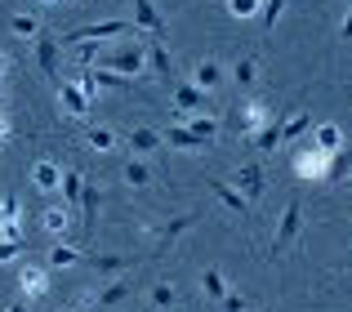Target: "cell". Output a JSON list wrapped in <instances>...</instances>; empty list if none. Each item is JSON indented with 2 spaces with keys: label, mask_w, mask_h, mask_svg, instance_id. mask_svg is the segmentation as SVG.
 <instances>
[{
  "label": "cell",
  "mask_w": 352,
  "mask_h": 312,
  "mask_svg": "<svg viewBox=\"0 0 352 312\" xmlns=\"http://www.w3.org/2000/svg\"><path fill=\"white\" fill-rule=\"evenodd\" d=\"M103 71H112V76H120V80H138V76H147V54H143V41L116 45V49L103 58Z\"/></svg>",
  "instance_id": "obj_1"
},
{
  "label": "cell",
  "mask_w": 352,
  "mask_h": 312,
  "mask_svg": "<svg viewBox=\"0 0 352 312\" xmlns=\"http://www.w3.org/2000/svg\"><path fill=\"white\" fill-rule=\"evenodd\" d=\"M236 130H241V139H254L258 130H267V121H272V112H267L263 103H258V98H245V103L236 107Z\"/></svg>",
  "instance_id": "obj_2"
},
{
  "label": "cell",
  "mask_w": 352,
  "mask_h": 312,
  "mask_svg": "<svg viewBox=\"0 0 352 312\" xmlns=\"http://www.w3.org/2000/svg\"><path fill=\"white\" fill-rule=\"evenodd\" d=\"M138 27L134 23H120V18H107V23H89V27H76V32H67L63 41H107V36H134Z\"/></svg>",
  "instance_id": "obj_3"
},
{
  "label": "cell",
  "mask_w": 352,
  "mask_h": 312,
  "mask_svg": "<svg viewBox=\"0 0 352 312\" xmlns=\"http://www.w3.org/2000/svg\"><path fill=\"white\" fill-rule=\"evenodd\" d=\"M192 223H197V210H188V214H174V219H170L165 227H147V232L156 236V254H170V245L179 241V236L188 232Z\"/></svg>",
  "instance_id": "obj_4"
},
{
  "label": "cell",
  "mask_w": 352,
  "mask_h": 312,
  "mask_svg": "<svg viewBox=\"0 0 352 312\" xmlns=\"http://www.w3.org/2000/svg\"><path fill=\"white\" fill-rule=\"evenodd\" d=\"M263 179H267V174H263V165H258V161H245V165H241V170H236L232 188H236L241 197L250 201V205H254V201L263 197Z\"/></svg>",
  "instance_id": "obj_5"
},
{
  "label": "cell",
  "mask_w": 352,
  "mask_h": 312,
  "mask_svg": "<svg viewBox=\"0 0 352 312\" xmlns=\"http://www.w3.org/2000/svg\"><path fill=\"white\" fill-rule=\"evenodd\" d=\"M299 219H303V205H299V197L285 205V214H281V223H276V236H272V254H285V245L299 236Z\"/></svg>",
  "instance_id": "obj_6"
},
{
  "label": "cell",
  "mask_w": 352,
  "mask_h": 312,
  "mask_svg": "<svg viewBox=\"0 0 352 312\" xmlns=\"http://www.w3.org/2000/svg\"><path fill=\"white\" fill-rule=\"evenodd\" d=\"M294 174H299L303 183H308V179H326V174H330V152L303 148L299 156H294Z\"/></svg>",
  "instance_id": "obj_7"
},
{
  "label": "cell",
  "mask_w": 352,
  "mask_h": 312,
  "mask_svg": "<svg viewBox=\"0 0 352 312\" xmlns=\"http://www.w3.org/2000/svg\"><path fill=\"white\" fill-rule=\"evenodd\" d=\"M174 103H179V116H197V112L219 116L214 107H210V94H206V89H197V85H179V89H174Z\"/></svg>",
  "instance_id": "obj_8"
},
{
  "label": "cell",
  "mask_w": 352,
  "mask_h": 312,
  "mask_svg": "<svg viewBox=\"0 0 352 312\" xmlns=\"http://www.w3.org/2000/svg\"><path fill=\"white\" fill-rule=\"evenodd\" d=\"M32 49H36V63H41L45 76H50L54 85H63V76H58V41H50V36H36Z\"/></svg>",
  "instance_id": "obj_9"
},
{
  "label": "cell",
  "mask_w": 352,
  "mask_h": 312,
  "mask_svg": "<svg viewBox=\"0 0 352 312\" xmlns=\"http://www.w3.org/2000/svg\"><path fill=\"white\" fill-rule=\"evenodd\" d=\"M58 107H63V116H76V121H85V116H89V98L80 94L72 80H63V85H58Z\"/></svg>",
  "instance_id": "obj_10"
},
{
  "label": "cell",
  "mask_w": 352,
  "mask_h": 312,
  "mask_svg": "<svg viewBox=\"0 0 352 312\" xmlns=\"http://www.w3.org/2000/svg\"><path fill=\"white\" fill-rule=\"evenodd\" d=\"M143 54L152 58V71H156V76H174V58H170V49H165L161 36H143Z\"/></svg>",
  "instance_id": "obj_11"
},
{
  "label": "cell",
  "mask_w": 352,
  "mask_h": 312,
  "mask_svg": "<svg viewBox=\"0 0 352 312\" xmlns=\"http://www.w3.org/2000/svg\"><path fill=\"white\" fill-rule=\"evenodd\" d=\"M18 286H23V299H45L50 295V272L45 268H23L18 272Z\"/></svg>",
  "instance_id": "obj_12"
},
{
  "label": "cell",
  "mask_w": 352,
  "mask_h": 312,
  "mask_svg": "<svg viewBox=\"0 0 352 312\" xmlns=\"http://www.w3.org/2000/svg\"><path fill=\"white\" fill-rule=\"evenodd\" d=\"M134 27L143 36H161L165 32V23H161V14H156L152 0H134Z\"/></svg>",
  "instance_id": "obj_13"
},
{
  "label": "cell",
  "mask_w": 352,
  "mask_h": 312,
  "mask_svg": "<svg viewBox=\"0 0 352 312\" xmlns=\"http://www.w3.org/2000/svg\"><path fill=\"white\" fill-rule=\"evenodd\" d=\"M161 143H170V148H183V152H206L210 143H201L197 134L188 130V125H170V130L161 134Z\"/></svg>",
  "instance_id": "obj_14"
},
{
  "label": "cell",
  "mask_w": 352,
  "mask_h": 312,
  "mask_svg": "<svg viewBox=\"0 0 352 312\" xmlns=\"http://www.w3.org/2000/svg\"><path fill=\"white\" fill-rule=\"evenodd\" d=\"M98 201H103V192L85 179V192H80V223H85V232H94V223H98Z\"/></svg>",
  "instance_id": "obj_15"
},
{
  "label": "cell",
  "mask_w": 352,
  "mask_h": 312,
  "mask_svg": "<svg viewBox=\"0 0 352 312\" xmlns=\"http://www.w3.org/2000/svg\"><path fill=\"white\" fill-rule=\"evenodd\" d=\"M152 148H161V130H152V125L129 130V152H134V156H147Z\"/></svg>",
  "instance_id": "obj_16"
},
{
  "label": "cell",
  "mask_w": 352,
  "mask_h": 312,
  "mask_svg": "<svg viewBox=\"0 0 352 312\" xmlns=\"http://www.w3.org/2000/svg\"><path fill=\"white\" fill-rule=\"evenodd\" d=\"M219 80H223V67H219L214 58L197 63V71H192V85H197V89H206V94H210V89H219Z\"/></svg>",
  "instance_id": "obj_17"
},
{
  "label": "cell",
  "mask_w": 352,
  "mask_h": 312,
  "mask_svg": "<svg viewBox=\"0 0 352 312\" xmlns=\"http://www.w3.org/2000/svg\"><path fill=\"white\" fill-rule=\"evenodd\" d=\"M174 116H179V112H174ZM179 125H188V130L192 134H197V139L201 143H210V139H214V134H219V116H179Z\"/></svg>",
  "instance_id": "obj_18"
},
{
  "label": "cell",
  "mask_w": 352,
  "mask_h": 312,
  "mask_svg": "<svg viewBox=\"0 0 352 312\" xmlns=\"http://www.w3.org/2000/svg\"><path fill=\"white\" fill-rule=\"evenodd\" d=\"M214 197H219V201H223V205H228V210H232V214H236V219H250V201H245V197H241V192L232 188V183H214Z\"/></svg>",
  "instance_id": "obj_19"
},
{
  "label": "cell",
  "mask_w": 352,
  "mask_h": 312,
  "mask_svg": "<svg viewBox=\"0 0 352 312\" xmlns=\"http://www.w3.org/2000/svg\"><path fill=\"white\" fill-rule=\"evenodd\" d=\"M45 232H54V236H67V227H72V205H50L45 210Z\"/></svg>",
  "instance_id": "obj_20"
},
{
  "label": "cell",
  "mask_w": 352,
  "mask_h": 312,
  "mask_svg": "<svg viewBox=\"0 0 352 312\" xmlns=\"http://www.w3.org/2000/svg\"><path fill=\"white\" fill-rule=\"evenodd\" d=\"M58 179H63V170H58L54 161H36V165H32V183H36L41 192H54V188H58Z\"/></svg>",
  "instance_id": "obj_21"
},
{
  "label": "cell",
  "mask_w": 352,
  "mask_h": 312,
  "mask_svg": "<svg viewBox=\"0 0 352 312\" xmlns=\"http://www.w3.org/2000/svg\"><path fill=\"white\" fill-rule=\"evenodd\" d=\"M312 148H321V152H330V156H335L339 148H344V130H339L335 121L317 125V143H312Z\"/></svg>",
  "instance_id": "obj_22"
},
{
  "label": "cell",
  "mask_w": 352,
  "mask_h": 312,
  "mask_svg": "<svg viewBox=\"0 0 352 312\" xmlns=\"http://www.w3.org/2000/svg\"><path fill=\"white\" fill-rule=\"evenodd\" d=\"M85 148L112 152V148H116V130H112V125H89V130H85Z\"/></svg>",
  "instance_id": "obj_23"
},
{
  "label": "cell",
  "mask_w": 352,
  "mask_h": 312,
  "mask_svg": "<svg viewBox=\"0 0 352 312\" xmlns=\"http://www.w3.org/2000/svg\"><path fill=\"white\" fill-rule=\"evenodd\" d=\"M308 125H312V116H308V112L281 116V143H294V139H303V134H308Z\"/></svg>",
  "instance_id": "obj_24"
},
{
  "label": "cell",
  "mask_w": 352,
  "mask_h": 312,
  "mask_svg": "<svg viewBox=\"0 0 352 312\" xmlns=\"http://www.w3.org/2000/svg\"><path fill=\"white\" fill-rule=\"evenodd\" d=\"M254 76H258V58H254V54H241L236 67H232V80H236L241 89H250V85H254Z\"/></svg>",
  "instance_id": "obj_25"
},
{
  "label": "cell",
  "mask_w": 352,
  "mask_h": 312,
  "mask_svg": "<svg viewBox=\"0 0 352 312\" xmlns=\"http://www.w3.org/2000/svg\"><path fill=\"white\" fill-rule=\"evenodd\" d=\"M58 188H63V201H67V205H76V201H80V192H85V174H76V170H63Z\"/></svg>",
  "instance_id": "obj_26"
},
{
  "label": "cell",
  "mask_w": 352,
  "mask_h": 312,
  "mask_svg": "<svg viewBox=\"0 0 352 312\" xmlns=\"http://www.w3.org/2000/svg\"><path fill=\"white\" fill-rule=\"evenodd\" d=\"M125 183L129 188H147V183H152V170H147L143 156H129L125 161Z\"/></svg>",
  "instance_id": "obj_27"
},
{
  "label": "cell",
  "mask_w": 352,
  "mask_h": 312,
  "mask_svg": "<svg viewBox=\"0 0 352 312\" xmlns=\"http://www.w3.org/2000/svg\"><path fill=\"white\" fill-rule=\"evenodd\" d=\"M201 290H206V295L219 304V299L228 295V281H223V272H219V268H206V272H201Z\"/></svg>",
  "instance_id": "obj_28"
},
{
  "label": "cell",
  "mask_w": 352,
  "mask_h": 312,
  "mask_svg": "<svg viewBox=\"0 0 352 312\" xmlns=\"http://www.w3.org/2000/svg\"><path fill=\"white\" fill-rule=\"evenodd\" d=\"M9 32L23 36V41H36V36H41V23H36V14H14L9 18Z\"/></svg>",
  "instance_id": "obj_29"
},
{
  "label": "cell",
  "mask_w": 352,
  "mask_h": 312,
  "mask_svg": "<svg viewBox=\"0 0 352 312\" xmlns=\"http://www.w3.org/2000/svg\"><path fill=\"white\" fill-rule=\"evenodd\" d=\"M250 143H254V148H263V152H272L276 143H281V116H272V121H267V130H258Z\"/></svg>",
  "instance_id": "obj_30"
},
{
  "label": "cell",
  "mask_w": 352,
  "mask_h": 312,
  "mask_svg": "<svg viewBox=\"0 0 352 312\" xmlns=\"http://www.w3.org/2000/svg\"><path fill=\"white\" fill-rule=\"evenodd\" d=\"M129 290H134L129 281H116V286H107L103 295L94 299V304H98V308H116V304H125V299H129Z\"/></svg>",
  "instance_id": "obj_31"
},
{
  "label": "cell",
  "mask_w": 352,
  "mask_h": 312,
  "mask_svg": "<svg viewBox=\"0 0 352 312\" xmlns=\"http://www.w3.org/2000/svg\"><path fill=\"white\" fill-rule=\"evenodd\" d=\"M76 259H80V250H76V245H67V241H58L50 250V268H67V263H76Z\"/></svg>",
  "instance_id": "obj_32"
},
{
  "label": "cell",
  "mask_w": 352,
  "mask_h": 312,
  "mask_svg": "<svg viewBox=\"0 0 352 312\" xmlns=\"http://www.w3.org/2000/svg\"><path fill=\"white\" fill-rule=\"evenodd\" d=\"M348 174H352V152L339 148L335 156H330V179H348Z\"/></svg>",
  "instance_id": "obj_33"
},
{
  "label": "cell",
  "mask_w": 352,
  "mask_h": 312,
  "mask_svg": "<svg viewBox=\"0 0 352 312\" xmlns=\"http://www.w3.org/2000/svg\"><path fill=\"white\" fill-rule=\"evenodd\" d=\"M174 299H179V295H174V286H165V281H161V286H152V308H174Z\"/></svg>",
  "instance_id": "obj_34"
},
{
  "label": "cell",
  "mask_w": 352,
  "mask_h": 312,
  "mask_svg": "<svg viewBox=\"0 0 352 312\" xmlns=\"http://www.w3.org/2000/svg\"><path fill=\"white\" fill-rule=\"evenodd\" d=\"M285 5H290V0H263V27H267V32L276 27V18H281Z\"/></svg>",
  "instance_id": "obj_35"
},
{
  "label": "cell",
  "mask_w": 352,
  "mask_h": 312,
  "mask_svg": "<svg viewBox=\"0 0 352 312\" xmlns=\"http://www.w3.org/2000/svg\"><path fill=\"white\" fill-rule=\"evenodd\" d=\"M89 263H94V268H103V272H116V268H125V254H112V259H107V254H89Z\"/></svg>",
  "instance_id": "obj_36"
},
{
  "label": "cell",
  "mask_w": 352,
  "mask_h": 312,
  "mask_svg": "<svg viewBox=\"0 0 352 312\" xmlns=\"http://www.w3.org/2000/svg\"><path fill=\"white\" fill-rule=\"evenodd\" d=\"M254 9H263L258 0H228V14L232 18H254Z\"/></svg>",
  "instance_id": "obj_37"
},
{
  "label": "cell",
  "mask_w": 352,
  "mask_h": 312,
  "mask_svg": "<svg viewBox=\"0 0 352 312\" xmlns=\"http://www.w3.org/2000/svg\"><path fill=\"white\" fill-rule=\"evenodd\" d=\"M219 308H223V312H245V299H241V295H232V290H228V295L219 299Z\"/></svg>",
  "instance_id": "obj_38"
},
{
  "label": "cell",
  "mask_w": 352,
  "mask_h": 312,
  "mask_svg": "<svg viewBox=\"0 0 352 312\" xmlns=\"http://www.w3.org/2000/svg\"><path fill=\"white\" fill-rule=\"evenodd\" d=\"M18 254V241H5V236H0V263H9Z\"/></svg>",
  "instance_id": "obj_39"
},
{
  "label": "cell",
  "mask_w": 352,
  "mask_h": 312,
  "mask_svg": "<svg viewBox=\"0 0 352 312\" xmlns=\"http://www.w3.org/2000/svg\"><path fill=\"white\" fill-rule=\"evenodd\" d=\"M339 41H352V5H348V18H344V27H339Z\"/></svg>",
  "instance_id": "obj_40"
},
{
  "label": "cell",
  "mask_w": 352,
  "mask_h": 312,
  "mask_svg": "<svg viewBox=\"0 0 352 312\" xmlns=\"http://www.w3.org/2000/svg\"><path fill=\"white\" fill-rule=\"evenodd\" d=\"M5 312H27V299H18V304H9Z\"/></svg>",
  "instance_id": "obj_41"
},
{
  "label": "cell",
  "mask_w": 352,
  "mask_h": 312,
  "mask_svg": "<svg viewBox=\"0 0 352 312\" xmlns=\"http://www.w3.org/2000/svg\"><path fill=\"white\" fill-rule=\"evenodd\" d=\"M0 116H5V80H0Z\"/></svg>",
  "instance_id": "obj_42"
},
{
  "label": "cell",
  "mask_w": 352,
  "mask_h": 312,
  "mask_svg": "<svg viewBox=\"0 0 352 312\" xmlns=\"http://www.w3.org/2000/svg\"><path fill=\"white\" fill-rule=\"evenodd\" d=\"M5 134H9V121H5V116H0V139H5Z\"/></svg>",
  "instance_id": "obj_43"
},
{
  "label": "cell",
  "mask_w": 352,
  "mask_h": 312,
  "mask_svg": "<svg viewBox=\"0 0 352 312\" xmlns=\"http://www.w3.org/2000/svg\"><path fill=\"white\" fill-rule=\"evenodd\" d=\"M5 67H9V63H5V54H0V80H5Z\"/></svg>",
  "instance_id": "obj_44"
},
{
  "label": "cell",
  "mask_w": 352,
  "mask_h": 312,
  "mask_svg": "<svg viewBox=\"0 0 352 312\" xmlns=\"http://www.w3.org/2000/svg\"><path fill=\"white\" fill-rule=\"evenodd\" d=\"M41 5H63V0H41Z\"/></svg>",
  "instance_id": "obj_45"
},
{
  "label": "cell",
  "mask_w": 352,
  "mask_h": 312,
  "mask_svg": "<svg viewBox=\"0 0 352 312\" xmlns=\"http://www.w3.org/2000/svg\"><path fill=\"white\" fill-rule=\"evenodd\" d=\"M63 312H76V308H63Z\"/></svg>",
  "instance_id": "obj_46"
},
{
  "label": "cell",
  "mask_w": 352,
  "mask_h": 312,
  "mask_svg": "<svg viewBox=\"0 0 352 312\" xmlns=\"http://www.w3.org/2000/svg\"><path fill=\"white\" fill-rule=\"evenodd\" d=\"M63 5H72V0H63Z\"/></svg>",
  "instance_id": "obj_47"
},
{
  "label": "cell",
  "mask_w": 352,
  "mask_h": 312,
  "mask_svg": "<svg viewBox=\"0 0 352 312\" xmlns=\"http://www.w3.org/2000/svg\"><path fill=\"white\" fill-rule=\"evenodd\" d=\"M348 183H352V174H348Z\"/></svg>",
  "instance_id": "obj_48"
},
{
  "label": "cell",
  "mask_w": 352,
  "mask_h": 312,
  "mask_svg": "<svg viewBox=\"0 0 352 312\" xmlns=\"http://www.w3.org/2000/svg\"><path fill=\"white\" fill-rule=\"evenodd\" d=\"M258 5H263V0H258Z\"/></svg>",
  "instance_id": "obj_49"
}]
</instances>
